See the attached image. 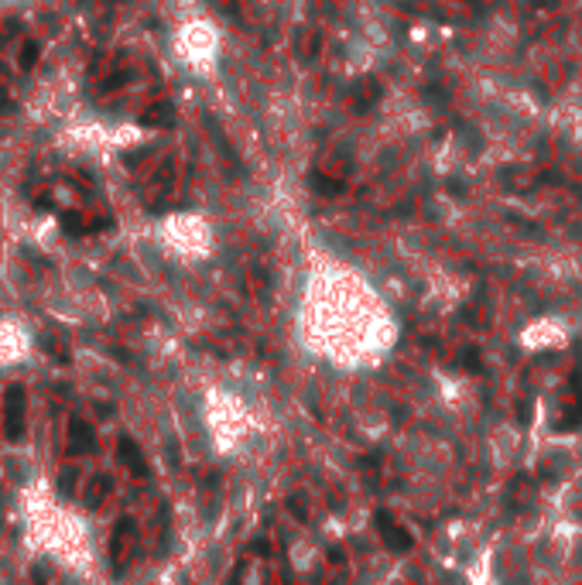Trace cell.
<instances>
[{
    "instance_id": "cell-10",
    "label": "cell",
    "mask_w": 582,
    "mask_h": 585,
    "mask_svg": "<svg viewBox=\"0 0 582 585\" xmlns=\"http://www.w3.org/2000/svg\"><path fill=\"white\" fill-rule=\"evenodd\" d=\"M41 346H45V349H48V356H52V360H62V363H69V353H66V349H62V346H55V342H48V339H45V342H41Z\"/></svg>"
},
{
    "instance_id": "cell-3",
    "label": "cell",
    "mask_w": 582,
    "mask_h": 585,
    "mask_svg": "<svg viewBox=\"0 0 582 585\" xmlns=\"http://www.w3.org/2000/svg\"><path fill=\"white\" fill-rule=\"evenodd\" d=\"M93 445H97L93 428H90L83 418H69V452H72V455H83V452H93Z\"/></svg>"
},
{
    "instance_id": "cell-8",
    "label": "cell",
    "mask_w": 582,
    "mask_h": 585,
    "mask_svg": "<svg viewBox=\"0 0 582 585\" xmlns=\"http://www.w3.org/2000/svg\"><path fill=\"white\" fill-rule=\"evenodd\" d=\"M62 226H66L69 233H83V229H86V223H83L79 216H72V212H69V216H62Z\"/></svg>"
},
{
    "instance_id": "cell-2",
    "label": "cell",
    "mask_w": 582,
    "mask_h": 585,
    "mask_svg": "<svg viewBox=\"0 0 582 585\" xmlns=\"http://www.w3.org/2000/svg\"><path fill=\"white\" fill-rule=\"evenodd\" d=\"M130 544H134V520L123 517L113 531V541H110V562H117V572H123V562L130 555Z\"/></svg>"
},
{
    "instance_id": "cell-6",
    "label": "cell",
    "mask_w": 582,
    "mask_h": 585,
    "mask_svg": "<svg viewBox=\"0 0 582 585\" xmlns=\"http://www.w3.org/2000/svg\"><path fill=\"white\" fill-rule=\"evenodd\" d=\"M113 489V483H110V476H103V473H97L90 483H86V506H93L97 510L99 503L106 500V493Z\"/></svg>"
},
{
    "instance_id": "cell-1",
    "label": "cell",
    "mask_w": 582,
    "mask_h": 585,
    "mask_svg": "<svg viewBox=\"0 0 582 585\" xmlns=\"http://www.w3.org/2000/svg\"><path fill=\"white\" fill-rule=\"evenodd\" d=\"M3 435L10 442L24 438V387L21 384H10L3 393Z\"/></svg>"
},
{
    "instance_id": "cell-4",
    "label": "cell",
    "mask_w": 582,
    "mask_h": 585,
    "mask_svg": "<svg viewBox=\"0 0 582 585\" xmlns=\"http://www.w3.org/2000/svg\"><path fill=\"white\" fill-rule=\"evenodd\" d=\"M120 462L130 469V476H137V480H144V476H148V462H144L141 449H137V445H134L127 435L120 438Z\"/></svg>"
},
{
    "instance_id": "cell-7",
    "label": "cell",
    "mask_w": 582,
    "mask_h": 585,
    "mask_svg": "<svg viewBox=\"0 0 582 585\" xmlns=\"http://www.w3.org/2000/svg\"><path fill=\"white\" fill-rule=\"evenodd\" d=\"M72 486H76V469H66V473H62V480H59V493H62V496H69Z\"/></svg>"
},
{
    "instance_id": "cell-9",
    "label": "cell",
    "mask_w": 582,
    "mask_h": 585,
    "mask_svg": "<svg viewBox=\"0 0 582 585\" xmlns=\"http://www.w3.org/2000/svg\"><path fill=\"white\" fill-rule=\"evenodd\" d=\"M38 62V45H24V55H21V65L24 69H31Z\"/></svg>"
},
{
    "instance_id": "cell-5",
    "label": "cell",
    "mask_w": 582,
    "mask_h": 585,
    "mask_svg": "<svg viewBox=\"0 0 582 585\" xmlns=\"http://www.w3.org/2000/svg\"><path fill=\"white\" fill-rule=\"evenodd\" d=\"M377 527H381L384 541H388L394 551H408V548H411V534H408V531H401L388 513H377Z\"/></svg>"
}]
</instances>
